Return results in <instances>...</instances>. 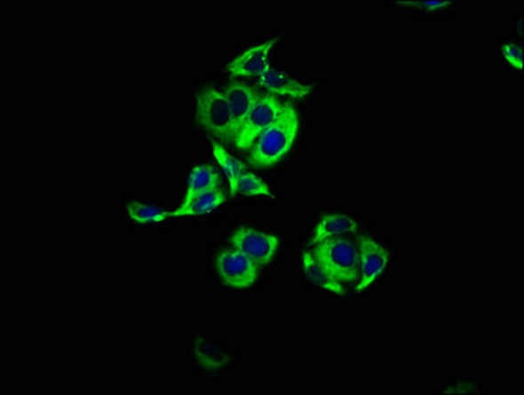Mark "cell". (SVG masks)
I'll list each match as a JSON object with an SVG mask.
<instances>
[{"instance_id":"cell-7","label":"cell","mask_w":524,"mask_h":395,"mask_svg":"<svg viewBox=\"0 0 524 395\" xmlns=\"http://www.w3.org/2000/svg\"><path fill=\"white\" fill-rule=\"evenodd\" d=\"M260 266L237 250H222L217 256V271L223 282L236 290H247L258 283Z\"/></svg>"},{"instance_id":"cell-1","label":"cell","mask_w":524,"mask_h":395,"mask_svg":"<svg viewBox=\"0 0 524 395\" xmlns=\"http://www.w3.org/2000/svg\"><path fill=\"white\" fill-rule=\"evenodd\" d=\"M299 130V111L290 102H286L280 118L269 125L253 144L248 162L256 169L278 165L297 143Z\"/></svg>"},{"instance_id":"cell-13","label":"cell","mask_w":524,"mask_h":395,"mask_svg":"<svg viewBox=\"0 0 524 395\" xmlns=\"http://www.w3.org/2000/svg\"><path fill=\"white\" fill-rule=\"evenodd\" d=\"M300 268H302L303 274L314 285L319 286L323 290L329 291L337 296H344L346 293L345 286L338 282L322 268L321 264L315 260L311 250H305L300 255Z\"/></svg>"},{"instance_id":"cell-17","label":"cell","mask_w":524,"mask_h":395,"mask_svg":"<svg viewBox=\"0 0 524 395\" xmlns=\"http://www.w3.org/2000/svg\"><path fill=\"white\" fill-rule=\"evenodd\" d=\"M237 194L242 197L274 198L270 187L252 171H245L237 182Z\"/></svg>"},{"instance_id":"cell-8","label":"cell","mask_w":524,"mask_h":395,"mask_svg":"<svg viewBox=\"0 0 524 395\" xmlns=\"http://www.w3.org/2000/svg\"><path fill=\"white\" fill-rule=\"evenodd\" d=\"M278 40V37H274L250 46L229 62L226 70L234 77L260 78L272 67L270 54L277 45Z\"/></svg>"},{"instance_id":"cell-5","label":"cell","mask_w":524,"mask_h":395,"mask_svg":"<svg viewBox=\"0 0 524 395\" xmlns=\"http://www.w3.org/2000/svg\"><path fill=\"white\" fill-rule=\"evenodd\" d=\"M232 249L255 261L260 268L269 265L281 247L280 237L272 233H261L250 227H239L229 237Z\"/></svg>"},{"instance_id":"cell-4","label":"cell","mask_w":524,"mask_h":395,"mask_svg":"<svg viewBox=\"0 0 524 395\" xmlns=\"http://www.w3.org/2000/svg\"><path fill=\"white\" fill-rule=\"evenodd\" d=\"M285 103L269 92L261 94L244 124L237 132L236 138L232 141L234 148L239 151H250L262 132L280 118L285 108Z\"/></svg>"},{"instance_id":"cell-3","label":"cell","mask_w":524,"mask_h":395,"mask_svg":"<svg viewBox=\"0 0 524 395\" xmlns=\"http://www.w3.org/2000/svg\"><path fill=\"white\" fill-rule=\"evenodd\" d=\"M195 119L210 135L232 143L231 113L225 94L215 87H206L195 97Z\"/></svg>"},{"instance_id":"cell-15","label":"cell","mask_w":524,"mask_h":395,"mask_svg":"<svg viewBox=\"0 0 524 395\" xmlns=\"http://www.w3.org/2000/svg\"><path fill=\"white\" fill-rule=\"evenodd\" d=\"M212 154H214L215 160L218 161L220 168L225 171L226 179H228L229 190H231V197L234 198L237 194V182H239L240 177L247 171V166L232 157L223 146L215 141H212Z\"/></svg>"},{"instance_id":"cell-2","label":"cell","mask_w":524,"mask_h":395,"mask_svg":"<svg viewBox=\"0 0 524 395\" xmlns=\"http://www.w3.org/2000/svg\"><path fill=\"white\" fill-rule=\"evenodd\" d=\"M315 260L338 282L359 280V255L353 242L346 237H331L314 245Z\"/></svg>"},{"instance_id":"cell-9","label":"cell","mask_w":524,"mask_h":395,"mask_svg":"<svg viewBox=\"0 0 524 395\" xmlns=\"http://www.w3.org/2000/svg\"><path fill=\"white\" fill-rule=\"evenodd\" d=\"M222 91L228 102L229 113H231V138L234 141L240 128L242 127L252 111L253 106L261 97V92H258L255 87L242 83V82H232V83L226 84Z\"/></svg>"},{"instance_id":"cell-10","label":"cell","mask_w":524,"mask_h":395,"mask_svg":"<svg viewBox=\"0 0 524 395\" xmlns=\"http://www.w3.org/2000/svg\"><path fill=\"white\" fill-rule=\"evenodd\" d=\"M258 82L269 94L283 95V97L296 98V99L308 97L314 90L310 84L300 83L297 79L291 78L288 73L273 67L261 75Z\"/></svg>"},{"instance_id":"cell-20","label":"cell","mask_w":524,"mask_h":395,"mask_svg":"<svg viewBox=\"0 0 524 395\" xmlns=\"http://www.w3.org/2000/svg\"><path fill=\"white\" fill-rule=\"evenodd\" d=\"M395 4L406 5V7L415 8V10L433 11H433H441L452 7L453 2H447V0H443V2H427V0L405 2V0H401V2H395Z\"/></svg>"},{"instance_id":"cell-6","label":"cell","mask_w":524,"mask_h":395,"mask_svg":"<svg viewBox=\"0 0 524 395\" xmlns=\"http://www.w3.org/2000/svg\"><path fill=\"white\" fill-rule=\"evenodd\" d=\"M357 255H359V294L369 290L382 277L389 265V250L369 235H362L357 239Z\"/></svg>"},{"instance_id":"cell-16","label":"cell","mask_w":524,"mask_h":395,"mask_svg":"<svg viewBox=\"0 0 524 395\" xmlns=\"http://www.w3.org/2000/svg\"><path fill=\"white\" fill-rule=\"evenodd\" d=\"M127 215L131 220L140 225H157V223L171 219V212L155 204L140 203V201H132L128 204Z\"/></svg>"},{"instance_id":"cell-12","label":"cell","mask_w":524,"mask_h":395,"mask_svg":"<svg viewBox=\"0 0 524 395\" xmlns=\"http://www.w3.org/2000/svg\"><path fill=\"white\" fill-rule=\"evenodd\" d=\"M359 228L360 225L353 217L341 214L324 215L314 228L313 236L308 242L311 245H315L323 240L337 237L343 233H357Z\"/></svg>"},{"instance_id":"cell-14","label":"cell","mask_w":524,"mask_h":395,"mask_svg":"<svg viewBox=\"0 0 524 395\" xmlns=\"http://www.w3.org/2000/svg\"><path fill=\"white\" fill-rule=\"evenodd\" d=\"M226 194L222 189L203 193L191 199L185 207L171 212V217H203L211 214L226 203Z\"/></svg>"},{"instance_id":"cell-18","label":"cell","mask_w":524,"mask_h":395,"mask_svg":"<svg viewBox=\"0 0 524 395\" xmlns=\"http://www.w3.org/2000/svg\"><path fill=\"white\" fill-rule=\"evenodd\" d=\"M196 359L206 369H220L225 365L226 355L207 342H201L196 345Z\"/></svg>"},{"instance_id":"cell-19","label":"cell","mask_w":524,"mask_h":395,"mask_svg":"<svg viewBox=\"0 0 524 395\" xmlns=\"http://www.w3.org/2000/svg\"><path fill=\"white\" fill-rule=\"evenodd\" d=\"M501 51L502 56L504 57V59H506L512 67L522 72L523 54L520 46H518L517 43H504V45H502Z\"/></svg>"},{"instance_id":"cell-11","label":"cell","mask_w":524,"mask_h":395,"mask_svg":"<svg viewBox=\"0 0 524 395\" xmlns=\"http://www.w3.org/2000/svg\"><path fill=\"white\" fill-rule=\"evenodd\" d=\"M219 189H222V177L218 173L217 169L210 165L195 166L188 174L187 190L179 207L187 206L188 201L196 195Z\"/></svg>"}]
</instances>
